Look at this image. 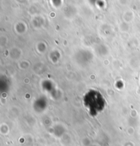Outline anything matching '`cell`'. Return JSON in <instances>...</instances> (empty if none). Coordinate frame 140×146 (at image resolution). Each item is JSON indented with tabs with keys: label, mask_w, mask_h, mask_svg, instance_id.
<instances>
[{
	"label": "cell",
	"mask_w": 140,
	"mask_h": 146,
	"mask_svg": "<svg viewBox=\"0 0 140 146\" xmlns=\"http://www.w3.org/2000/svg\"><path fill=\"white\" fill-rule=\"evenodd\" d=\"M83 100L84 107L92 117L102 112L106 105L104 97L99 91L95 90H89L84 95Z\"/></svg>",
	"instance_id": "obj_1"
}]
</instances>
